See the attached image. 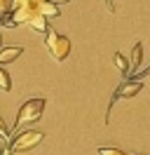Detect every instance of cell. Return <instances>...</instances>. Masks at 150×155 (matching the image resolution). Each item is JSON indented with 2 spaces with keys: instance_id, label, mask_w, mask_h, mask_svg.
<instances>
[{
  "instance_id": "5b68a950",
  "label": "cell",
  "mask_w": 150,
  "mask_h": 155,
  "mask_svg": "<svg viewBox=\"0 0 150 155\" xmlns=\"http://www.w3.org/2000/svg\"><path fill=\"white\" fill-rule=\"evenodd\" d=\"M24 54V47H5L0 49V64H9V61H14Z\"/></svg>"
},
{
  "instance_id": "7a4b0ae2",
  "label": "cell",
  "mask_w": 150,
  "mask_h": 155,
  "mask_svg": "<svg viewBox=\"0 0 150 155\" xmlns=\"http://www.w3.org/2000/svg\"><path fill=\"white\" fill-rule=\"evenodd\" d=\"M45 45L47 49H49V54L56 59V61H64L68 54H70V40L66 38V35H61V33H56L54 28H49L45 33Z\"/></svg>"
},
{
  "instance_id": "30bf717a",
  "label": "cell",
  "mask_w": 150,
  "mask_h": 155,
  "mask_svg": "<svg viewBox=\"0 0 150 155\" xmlns=\"http://www.w3.org/2000/svg\"><path fill=\"white\" fill-rule=\"evenodd\" d=\"M9 12H12V0H0V19H7Z\"/></svg>"
},
{
  "instance_id": "52a82bcc",
  "label": "cell",
  "mask_w": 150,
  "mask_h": 155,
  "mask_svg": "<svg viewBox=\"0 0 150 155\" xmlns=\"http://www.w3.org/2000/svg\"><path fill=\"white\" fill-rule=\"evenodd\" d=\"M38 7H40V12L45 14L47 19H52V17H59V5H56V2H52V0H47V2L38 5Z\"/></svg>"
},
{
  "instance_id": "9c48e42d",
  "label": "cell",
  "mask_w": 150,
  "mask_h": 155,
  "mask_svg": "<svg viewBox=\"0 0 150 155\" xmlns=\"http://www.w3.org/2000/svg\"><path fill=\"white\" fill-rule=\"evenodd\" d=\"M0 89H2V92H9V89H12V80H9L5 68H0Z\"/></svg>"
},
{
  "instance_id": "3957f363",
  "label": "cell",
  "mask_w": 150,
  "mask_h": 155,
  "mask_svg": "<svg viewBox=\"0 0 150 155\" xmlns=\"http://www.w3.org/2000/svg\"><path fill=\"white\" fill-rule=\"evenodd\" d=\"M42 132H35V129H26V132H19L14 136V141L9 143V153H24V150H31L35 148L40 141H42Z\"/></svg>"
},
{
  "instance_id": "7c38bea8",
  "label": "cell",
  "mask_w": 150,
  "mask_h": 155,
  "mask_svg": "<svg viewBox=\"0 0 150 155\" xmlns=\"http://www.w3.org/2000/svg\"><path fill=\"white\" fill-rule=\"evenodd\" d=\"M0 139H2V141H7V139H9L7 125H5V122H2V117H0Z\"/></svg>"
},
{
  "instance_id": "8992f818",
  "label": "cell",
  "mask_w": 150,
  "mask_h": 155,
  "mask_svg": "<svg viewBox=\"0 0 150 155\" xmlns=\"http://www.w3.org/2000/svg\"><path fill=\"white\" fill-rule=\"evenodd\" d=\"M141 61H143V45H141V42H136V45H134V49H131V59H129L131 73H136V71H139Z\"/></svg>"
},
{
  "instance_id": "ba28073f",
  "label": "cell",
  "mask_w": 150,
  "mask_h": 155,
  "mask_svg": "<svg viewBox=\"0 0 150 155\" xmlns=\"http://www.w3.org/2000/svg\"><path fill=\"white\" fill-rule=\"evenodd\" d=\"M115 64H117V68L122 71V75H124V73H131V64L127 61V57H122L120 52H115Z\"/></svg>"
},
{
  "instance_id": "8fae6325",
  "label": "cell",
  "mask_w": 150,
  "mask_h": 155,
  "mask_svg": "<svg viewBox=\"0 0 150 155\" xmlns=\"http://www.w3.org/2000/svg\"><path fill=\"white\" fill-rule=\"evenodd\" d=\"M99 155H127V153H122L120 148H101Z\"/></svg>"
},
{
  "instance_id": "e0dca14e",
  "label": "cell",
  "mask_w": 150,
  "mask_h": 155,
  "mask_svg": "<svg viewBox=\"0 0 150 155\" xmlns=\"http://www.w3.org/2000/svg\"><path fill=\"white\" fill-rule=\"evenodd\" d=\"M106 2H108V7H110V12H112V2H110V0H106Z\"/></svg>"
},
{
  "instance_id": "ac0fdd59",
  "label": "cell",
  "mask_w": 150,
  "mask_h": 155,
  "mask_svg": "<svg viewBox=\"0 0 150 155\" xmlns=\"http://www.w3.org/2000/svg\"><path fill=\"white\" fill-rule=\"evenodd\" d=\"M0 49H2V35H0Z\"/></svg>"
},
{
  "instance_id": "5bb4252c",
  "label": "cell",
  "mask_w": 150,
  "mask_h": 155,
  "mask_svg": "<svg viewBox=\"0 0 150 155\" xmlns=\"http://www.w3.org/2000/svg\"><path fill=\"white\" fill-rule=\"evenodd\" d=\"M0 155H9V148H5L2 143H0Z\"/></svg>"
},
{
  "instance_id": "6da1fadb",
  "label": "cell",
  "mask_w": 150,
  "mask_h": 155,
  "mask_svg": "<svg viewBox=\"0 0 150 155\" xmlns=\"http://www.w3.org/2000/svg\"><path fill=\"white\" fill-rule=\"evenodd\" d=\"M47 106V99L45 97H35V99H28L24 106L19 108V115H17V132H19V127H24V125H31V122H38L40 117H42V110H45Z\"/></svg>"
},
{
  "instance_id": "4fadbf2b",
  "label": "cell",
  "mask_w": 150,
  "mask_h": 155,
  "mask_svg": "<svg viewBox=\"0 0 150 155\" xmlns=\"http://www.w3.org/2000/svg\"><path fill=\"white\" fill-rule=\"evenodd\" d=\"M31 0H12V10H19V7H24V5H28Z\"/></svg>"
},
{
  "instance_id": "9a60e30c",
  "label": "cell",
  "mask_w": 150,
  "mask_h": 155,
  "mask_svg": "<svg viewBox=\"0 0 150 155\" xmlns=\"http://www.w3.org/2000/svg\"><path fill=\"white\" fill-rule=\"evenodd\" d=\"M52 2H56V5H64V2H70V0H52Z\"/></svg>"
},
{
  "instance_id": "277c9868",
  "label": "cell",
  "mask_w": 150,
  "mask_h": 155,
  "mask_svg": "<svg viewBox=\"0 0 150 155\" xmlns=\"http://www.w3.org/2000/svg\"><path fill=\"white\" fill-rule=\"evenodd\" d=\"M141 89H143V82L141 80H127L124 85H120V89L115 92V97H112V101H110V108H112V104L117 101V99H131V97H136Z\"/></svg>"
},
{
  "instance_id": "2e32d148",
  "label": "cell",
  "mask_w": 150,
  "mask_h": 155,
  "mask_svg": "<svg viewBox=\"0 0 150 155\" xmlns=\"http://www.w3.org/2000/svg\"><path fill=\"white\" fill-rule=\"evenodd\" d=\"M33 5H42V2H47V0H31Z\"/></svg>"
}]
</instances>
